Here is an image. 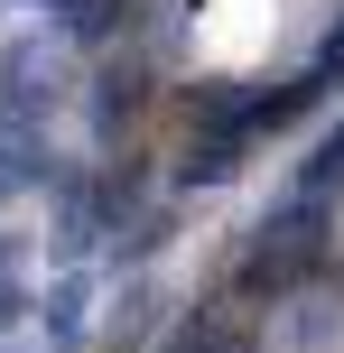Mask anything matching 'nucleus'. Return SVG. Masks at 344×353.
Masks as SVG:
<instances>
[{
	"label": "nucleus",
	"instance_id": "obj_1",
	"mask_svg": "<svg viewBox=\"0 0 344 353\" xmlns=\"http://www.w3.org/2000/svg\"><path fill=\"white\" fill-rule=\"evenodd\" d=\"M168 353H261V335H252L242 307H196V316L168 335Z\"/></svg>",
	"mask_w": 344,
	"mask_h": 353
},
{
	"label": "nucleus",
	"instance_id": "obj_2",
	"mask_svg": "<svg viewBox=\"0 0 344 353\" xmlns=\"http://www.w3.org/2000/svg\"><path fill=\"white\" fill-rule=\"evenodd\" d=\"M335 186H344V130H326V149H316V159L298 168V195H316V205H326Z\"/></svg>",
	"mask_w": 344,
	"mask_h": 353
},
{
	"label": "nucleus",
	"instance_id": "obj_3",
	"mask_svg": "<svg viewBox=\"0 0 344 353\" xmlns=\"http://www.w3.org/2000/svg\"><path fill=\"white\" fill-rule=\"evenodd\" d=\"M10 316H19V288H0V325H10Z\"/></svg>",
	"mask_w": 344,
	"mask_h": 353
}]
</instances>
